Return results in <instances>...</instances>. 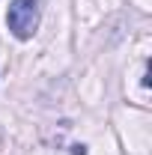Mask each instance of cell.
Returning <instances> with one entry per match:
<instances>
[{
	"mask_svg": "<svg viewBox=\"0 0 152 155\" xmlns=\"http://www.w3.org/2000/svg\"><path fill=\"white\" fill-rule=\"evenodd\" d=\"M6 27L15 39H30L39 27V0H12L6 12Z\"/></svg>",
	"mask_w": 152,
	"mask_h": 155,
	"instance_id": "1",
	"label": "cell"
},
{
	"mask_svg": "<svg viewBox=\"0 0 152 155\" xmlns=\"http://www.w3.org/2000/svg\"><path fill=\"white\" fill-rule=\"evenodd\" d=\"M72 155H87V146H72Z\"/></svg>",
	"mask_w": 152,
	"mask_h": 155,
	"instance_id": "2",
	"label": "cell"
}]
</instances>
